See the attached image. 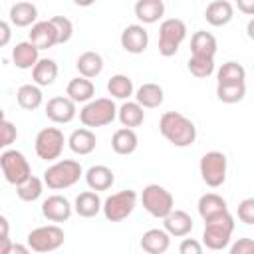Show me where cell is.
Instances as JSON below:
<instances>
[{
    "label": "cell",
    "mask_w": 254,
    "mask_h": 254,
    "mask_svg": "<svg viewBox=\"0 0 254 254\" xmlns=\"http://www.w3.org/2000/svg\"><path fill=\"white\" fill-rule=\"evenodd\" d=\"M238 218L244 224H254V198H244L238 204Z\"/></svg>",
    "instance_id": "41"
},
{
    "label": "cell",
    "mask_w": 254,
    "mask_h": 254,
    "mask_svg": "<svg viewBox=\"0 0 254 254\" xmlns=\"http://www.w3.org/2000/svg\"><path fill=\"white\" fill-rule=\"evenodd\" d=\"M10 40H12V28L6 20H0V48L8 46Z\"/></svg>",
    "instance_id": "44"
},
{
    "label": "cell",
    "mask_w": 254,
    "mask_h": 254,
    "mask_svg": "<svg viewBox=\"0 0 254 254\" xmlns=\"http://www.w3.org/2000/svg\"><path fill=\"white\" fill-rule=\"evenodd\" d=\"M159 131L175 147H189L196 139L194 123L179 111H165L159 119Z\"/></svg>",
    "instance_id": "1"
},
{
    "label": "cell",
    "mask_w": 254,
    "mask_h": 254,
    "mask_svg": "<svg viewBox=\"0 0 254 254\" xmlns=\"http://www.w3.org/2000/svg\"><path fill=\"white\" fill-rule=\"evenodd\" d=\"M117 117V105L111 97H97L85 101V105L79 109V121L83 127H105L113 123Z\"/></svg>",
    "instance_id": "4"
},
{
    "label": "cell",
    "mask_w": 254,
    "mask_h": 254,
    "mask_svg": "<svg viewBox=\"0 0 254 254\" xmlns=\"http://www.w3.org/2000/svg\"><path fill=\"white\" fill-rule=\"evenodd\" d=\"M232 16H234V6L228 0H212L204 10V20L214 28L226 26L232 20Z\"/></svg>",
    "instance_id": "19"
},
{
    "label": "cell",
    "mask_w": 254,
    "mask_h": 254,
    "mask_svg": "<svg viewBox=\"0 0 254 254\" xmlns=\"http://www.w3.org/2000/svg\"><path fill=\"white\" fill-rule=\"evenodd\" d=\"M137 206V192L131 189L119 190L109 194L103 202H101V210L105 214V218L109 222H121L125 220Z\"/></svg>",
    "instance_id": "8"
},
{
    "label": "cell",
    "mask_w": 254,
    "mask_h": 254,
    "mask_svg": "<svg viewBox=\"0 0 254 254\" xmlns=\"http://www.w3.org/2000/svg\"><path fill=\"white\" fill-rule=\"evenodd\" d=\"M139 246L143 248V252L147 254H163L169 250L171 246V236L165 228H149L143 236Z\"/></svg>",
    "instance_id": "15"
},
{
    "label": "cell",
    "mask_w": 254,
    "mask_h": 254,
    "mask_svg": "<svg viewBox=\"0 0 254 254\" xmlns=\"http://www.w3.org/2000/svg\"><path fill=\"white\" fill-rule=\"evenodd\" d=\"M226 169H228V161H226V155L220 151H208L200 157V163H198L200 179L210 189H218L224 185Z\"/></svg>",
    "instance_id": "7"
},
{
    "label": "cell",
    "mask_w": 254,
    "mask_h": 254,
    "mask_svg": "<svg viewBox=\"0 0 254 254\" xmlns=\"http://www.w3.org/2000/svg\"><path fill=\"white\" fill-rule=\"evenodd\" d=\"M133 12L141 24H155L165 16V2L163 0H137Z\"/></svg>",
    "instance_id": "20"
},
{
    "label": "cell",
    "mask_w": 254,
    "mask_h": 254,
    "mask_svg": "<svg viewBox=\"0 0 254 254\" xmlns=\"http://www.w3.org/2000/svg\"><path fill=\"white\" fill-rule=\"evenodd\" d=\"M196 208H198L200 218H202V220H208V218H214V216L226 212V210H228V204H226V200H224L220 194H216V192H206V194H202V196L198 198Z\"/></svg>",
    "instance_id": "28"
},
{
    "label": "cell",
    "mask_w": 254,
    "mask_h": 254,
    "mask_svg": "<svg viewBox=\"0 0 254 254\" xmlns=\"http://www.w3.org/2000/svg\"><path fill=\"white\" fill-rule=\"evenodd\" d=\"M75 69L79 71V75L93 79L103 71V58L97 52H83L79 54V58L75 60Z\"/></svg>",
    "instance_id": "29"
},
{
    "label": "cell",
    "mask_w": 254,
    "mask_h": 254,
    "mask_svg": "<svg viewBox=\"0 0 254 254\" xmlns=\"http://www.w3.org/2000/svg\"><path fill=\"white\" fill-rule=\"evenodd\" d=\"M101 198L97 194V190H83L75 196L73 202V210L75 214H79L81 218H93L101 212Z\"/></svg>",
    "instance_id": "23"
},
{
    "label": "cell",
    "mask_w": 254,
    "mask_h": 254,
    "mask_svg": "<svg viewBox=\"0 0 254 254\" xmlns=\"http://www.w3.org/2000/svg\"><path fill=\"white\" fill-rule=\"evenodd\" d=\"M73 212V204L62 194H50L42 202V216L50 222H65Z\"/></svg>",
    "instance_id": "13"
},
{
    "label": "cell",
    "mask_w": 254,
    "mask_h": 254,
    "mask_svg": "<svg viewBox=\"0 0 254 254\" xmlns=\"http://www.w3.org/2000/svg\"><path fill=\"white\" fill-rule=\"evenodd\" d=\"M12 244L8 236H0V254H12Z\"/></svg>",
    "instance_id": "46"
},
{
    "label": "cell",
    "mask_w": 254,
    "mask_h": 254,
    "mask_svg": "<svg viewBox=\"0 0 254 254\" xmlns=\"http://www.w3.org/2000/svg\"><path fill=\"white\" fill-rule=\"evenodd\" d=\"M58 77V64L52 58H40L36 62V65L32 67V79L36 85L46 87L52 85Z\"/></svg>",
    "instance_id": "30"
},
{
    "label": "cell",
    "mask_w": 254,
    "mask_h": 254,
    "mask_svg": "<svg viewBox=\"0 0 254 254\" xmlns=\"http://www.w3.org/2000/svg\"><path fill=\"white\" fill-rule=\"evenodd\" d=\"M42 192H44V181L38 179V177H34V175H30L26 181H22L20 185H16V194L24 202L38 200L42 196Z\"/></svg>",
    "instance_id": "35"
},
{
    "label": "cell",
    "mask_w": 254,
    "mask_h": 254,
    "mask_svg": "<svg viewBox=\"0 0 254 254\" xmlns=\"http://www.w3.org/2000/svg\"><path fill=\"white\" fill-rule=\"evenodd\" d=\"M44 113L50 121H54L58 125H64V123H69L75 117L77 109H75V103L67 95H56V97L48 99Z\"/></svg>",
    "instance_id": "12"
},
{
    "label": "cell",
    "mask_w": 254,
    "mask_h": 254,
    "mask_svg": "<svg viewBox=\"0 0 254 254\" xmlns=\"http://www.w3.org/2000/svg\"><path fill=\"white\" fill-rule=\"evenodd\" d=\"M137 145H139V139L131 127H121L111 137V149L117 155H131V153H135Z\"/></svg>",
    "instance_id": "31"
},
{
    "label": "cell",
    "mask_w": 254,
    "mask_h": 254,
    "mask_svg": "<svg viewBox=\"0 0 254 254\" xmlns=\"http://www.w3.org/2000/svg\"><path fill=\"white\" fill-rule=\"evenodd\" d=\"M121 48L129 54H143L149 46V34L143 24H131L121 32Z\"/></svg>",
    "instance_id": "14"
},
{
    "label": "cell",
    "mask_w": 254,
    "mask_h": 254,
    "mask_svg": "<svg viewBox=\"0 0 254 254\" xmlns=\"http://www.w3.org/2000/svg\"><path fill=\"white\" fill-rule=\"evenodd\" d=\"M218 81H244L246 79V69L238 62H226L218 69Z\"/></svg>",
    "instance_id": "38"
},
{
    "label": "cell",
    "mask_w": 254,
    "mask_h": 254,
    "mask_svg": "<svg viewBox=\"0 0 254 254\" xmlns=\"http://www.w3.org/2000/svg\"><path fill=\"white\" fill-rule=\"evenodd\" d=\"M65 145V137L58 127H44L38 131L36 141H34V149L36 155L42 161H56L60 159L62 151Z\"/></svg>",
    "instance_id": "11"
},
{
    "label": "cell",
    "mask_w": 254,
    "mask_h": 254,
    "mask_svg": "<svg viewBox=\"0 0 254 254\" xmlns=\"http://www.w3.org/2000/svg\"><path fill=\"white\" fill-rule=\"evenodd\" d=\"M107 91H109V95L115 97V99H129L135 89H133V81H131L129 75H125V73H115V75H111L109 81H107Z\"/></svg>",
    "instance_id": "36"
},
{
    "label": "cell",
    "mask_w": 254,
    "mask_h": 254,
    "mask_svg": "<svg viewBox=\"0 0 254 254\" xmlns=\"http://www.w3.org/2000/svg\"><path fill=\"white\" fill-rule=\"evenodd\" d=\"M75 6H81V8H87V6H93L95 0H73Z\"/></svg>",
    "instance_id": "48"
},
{
    "label": "cell",
    "mask_w": 254,
    "mask_h": 254,
    "mask_svg": "<svg viewBox=\"0 0 254 254\" xmlns=\"http://www.w3.org/2000/svg\"><path fill=\"white\" fill-rule=\"evenodd\" d=\"M190 75L198 77V79H206L212 75L214 71V58H202V56H190L189 64H187Z\"/></svg>",
    "instance_id": "37"
},
{
    "label": "cell",
    "mask_w": 254,
    "mask_h": 254,
    "mask_svg": "<svg viewBox=\"0 0 254 254\" xmlns=\"http://www.w3.org/2000/svg\"><path fill=\"white\" fill-rule=\"evenodd\" d=\"M65 240V234L64 230L58 226V224H46V226H38L34 230L28 232L26 236V242L30 246L32 252H54L58 250Z\"/></svg>",
    "instance_id": "9"
},
{
    "label": "cell",
    "mask_w": 254,
    "mask_h": 254,
    "mask_svg": "<svg viewBox=\"0 0 254 254\" xmlns=\"http://www.w3.org/2000/svg\"><path fill=\"white\" fill-rule=\"evenodd\" d=\"M0 169H2L4 179L10 185H14V187L20 185L22 181H26L32 175L28 159L24 157L22 151H16V149H4L2 151V155H0Z\"/></svg>",
    "instance_id": "10"
},
{
    "label": "cell",
    "mask_w": 254,
    "mask_h": 254,
    "mask_svg": "<svg viewBox=\"0 0 254 254\" xmlns=\"http://www.w3.org/2000/svg\"><path fill=\"white\" fill-rule=\"evenodd\" d=\"M16 137H18L16 125L10 123V121H6V119H2V121H0V151L8 149V147L16 141Z\"/></svg>",
    "instance_id": "40"
},
{
    "label": "cell",
    "mask_w": 254,
    "mask_h": 254,
    "mask_svg": "<svg viewBox=\"0 0 254 254\" xmlns=\"http://www.w3.org/2000/svg\"><path fill=\"white\" fill-rule=\"evenodd\" d=\"M163 226H165V230L169 232V236L183 238V236H187V234L192 230V218H190L189 212L173 208V210L163 218Z\"/></svg>",
    "instance_id": "17"
},
{
    "label": "cell",
    "mask_w": 254,
    "mask_h": 254,
    "mask_svg": "<svg viewBox=\"0 0 254 254\" xmlns=\"http://www.w3.org/2000/svg\"><path fill=\"white\" fill-rule=\"evenodd\" d=\"M83 175V169L79 165V161L73 159H56L54 165H50L44 171V185L52 190H64L73 187Z\"/></svg>",
    "instance_id": "2"
},
{
    "label": "cell",
    "mask_w": 254,
    "mask_h": 254,
    "mask_svg": "<svg viewBox=\"0 0 254 254\" xmlns=\"http://www.w3.org/2000/svg\"><path fill=\"white\" fill-rule=\"evenodd\" d=\"M0 236H10V222L4 214H0Z\"/></svg>",
    "instance_id": "47"
},
{
    "label": "cell",
    "mask_w": 254,
    "mask_h": 254,
    "mask_svg": "<svg viewBox=\"0 0 254 254\" xmlns=\"http://www.w3.org/2000/svg\"><path fill=\"white\" fill-rule=\"evenodd\" d=\"M117 119L123 127H139L145 121V111L137 101H125L119 109H117Z\"/></svg>",
    "instance_id": "34"
},
{
    "label": "cell",
    "mask_w": 254,
    "mask_h": 254,
    "mask_svg": "<svg viewBox=\"0 0 254 254\" xmlns=\"http://www.w3.org/2000/svg\"><path fill=\"white\" fill-rule=\"evenodd\" d=\"M141 202H143V208H145L151 216H155V218H165V216L175 208V198H173V194H171L165 187H161V185H157V183H151V185H147V187L143 189V192H141Z\"/></svg>",
    "instance_id": "6"
},
{
    "label": "cell",
    "mask_w": 254,
    "mask_h": 254,
    "mask_svg": "<svg viewBox=\"0 0 254 254\" xmlns=\"http://www.w3.org/2000/svg\"><path fill=\"white\" fill-rule=\"evenodd\" d=\"M254 252V240L252 238H238L230 246V254H252Z\"/></svg>",
    "instance_id": "42"
},
{
    "label": "cell",
    "mask_w": 254,
    "mask_h": 254,
    "mask_svg": "<svg viewBox=\"0 0 254 254\" xmlns=\"http://www.w3.org/2000/svg\"><path fill=\"white\" fill-rule=\"evenodd\" d=\"M65 95L73 101V103H85L89 99H93L95 95V85L91 79L79 75V77H73L69 79L67 87H65Z\"/></svg>",
    "instance_id": "26"
},
{
    "label": "cell",
    "mask_w": 254,
    "mask_h": 254,
    "mask_svg": "<svg viewBox=\"0 0 254 254\" xmlns=\"http://www.w3.org/2000/svg\"><path fill=\"white\" fill-rule=\"evenodd\" d=\"M65 143L75 155H89V153L95 151L97 139H95V133L89 127H81V129L71 131V135L65 139Z\"/></svg>",
    "instance_id": "18"
},
{
    "label": "cell",
    "mask_w": 254,
    "mask_h": 254,
    "mask_svg": "<svg viewBox=\"0 0 254 254\" xmlns=\"http://www.w3.org/2000/svg\"><path fill=\"white\" fill-rule=\"evenodd\" d=\"M8 16H10L12 26H16V28H28V26H32L38 20V8L32 2L20 0V2H16V4L10 6Z\"/></svg>",
    "instance_id": "24"
},
{
    "label": "cell",
    "mask_w": 254,
    "mask_h": 254,
    "mask_svg": "<svg viewBox=\"0 0 254 254\" xmlns=\"http://www.w3.org/2000/svg\"><path fill=\"white\" fill-rule=\"evenodd\" d=\"M216 38L206 30H196L190 36V54L202 56V58H214L216 56Z\"/></svg>",
    "instance_id": "25"
},
{
    "label": "cell",
    "mask_w": 254,
    "mask_h": 254,
    "mask_svg": "<svg viewBox=\"0 0 254 254\" xmlns=\"http://www.w3.org/2000/svg\"><path fill=\"white\" fill-rule=\"evenodd\" d=\"M85 183L91 190H107L115 183V175L105 165H91L85 173Z\"/></svg>",
    "instance_id": "22"
},
{
    "label": "cell",
    "mask_w": 254,
    "mask_h": 254,
    "mask_svg": "<svg viewBox=\"0 0 254 254\" xmlns=\"http://www.w3.org/2000/svg\"><path fill=\"white\" fill-rule=\"evenodd\" d=\"M38 60H40V50L30 40L20 42L12 48V64L18 69H32Z\"/></svg>",
    "instance_id": "21"
},
{
    "label": "cell",
    "mask_w": 254,
    "mask_h": 254,
    "mask_svg": "<svg viewBox=\"0 0 254 254\" xmlns=\"http://www.w3.org/2000/svg\"><path fill=\"white\" fill-rule=\"evenodd\" d=\"M187 38V24L181 18H167L159 26V54L171 58L179 52L181 44Z\"/></svg>",
    "instance_id": "5"
},
{
    "label": "cell",
    "mask_w": 254,
    "mask_h": 254,
    "mask_svg": "<svg viewBox=\"0 0 254 254\" xmlns=\"http://www.w3.org/2000/svg\"><path fill=\"white\" fill-rule=\"evenodd\" d=\"M30 42L38 48V50H48L54 48L58 44V34L56 28L52 26L50 20H42V22H34L32 30H30Z\"/></svg>",
    "instance_id": "16"
},
{
    "label": "cell",
    "mask_w": 254,
    "mask_h": 254,
    "mask_svg": "<svg viewBox=\"0 0 254 254\" xmlns=\"http://www.w3.org/2000/svg\"><path fill=\"white\" fill-rule=\"evenodd\" d=\"M236 6L246 16H252L254 14V0H236Z\"/></svg>",
    "instance_id": "45"
},
{
    "label": "cell",
    "mask_w": 254,
    "mask_h": 254,
    "mask_svg": "<svg viewBox=\"0 0 254 254\" xmlns=\"http://www.w3.org/2000/svg\"><path fill=\"white\" fill-rule=\"evenodd\" d=\"M16 101H18V105H20L22 109L34 111V109H38V107L42 105L44 93H42L40 85H36V83H24V85H20L18 91H16Z\"/></svg>",
    "instance_id": "32"
},
{
    "label": "cell",
    "mask_w": 254,
    "mask_h": 254,
    "mask_svg": "<svg viewBox=\"0 0 254 254\" xmlns=\"http://www.w3.org/2000/svg\"><path fill=\"white\" fill-rule=\"evenodd\" d=\"M165 99V93H163V87L159 83H153V81H147L143 83L141 87H137L135 91V101L143 107V109H155L163 103Z\"/></svg>",
    "instance_id": "27"
},
{
    "label": "cell",
    "mask_w": 254,
    "mask_h": 254,
    "mask_svg": "<svg viewBox=\"0 0 254 254\" xmlns=\"http://www.w3.org/2000/svg\"><path fill=\"white\" fill-rule=\"evenodd\" d=\"M246 95V81H218L216 97L222 103H238Z\"/></svg>",
    "instance_id": "33"
},
{
    "label": "cell",
    "mask_w": 254,
    "mask_h": 254,
    "mask_svg": "<svg viewBox=\"0 0 254 254\" xmlns=\"http://www.w3.org/2000/svg\"><path fill=\"white\" fill-rule=\"evenodd\" d=\"M2 119H4V109L0 107V121H2Z\"/></svg>",
    "instance_id": "49"
},
{
    "label": "cell",
    "mask_w": 254,
    "mask_h": 254,
    "mask_svg": "<svg viewBox=\"0 0 254 254\" xmlns=\"http://www.w3.org/2000/svg\"><path fill=\"white\" fill-rule=\"evenodd\" d=\"M181 254H200L202 252V244L194 238H183L181 246H179Z\"/></svg>",
    "instance_id": "43"
},
{
    "label": "cell",
    "mask_w": 254,
    "mask_h": 254,
    "mask_svg": "<svg viewBox=\"0 0 254 254\" xmlns=\"http://www.w3.org/2000/svg\"><path fill=\"white\" fill-rule=\"evenodd\" d=\"M50 22L56 28L58 44H65V42L71 40V36H73V24H71L69 18H65V16H54V18H50Z\"/></svg>",
    "instance_id": "39"
},
{
    "label": "cell",
    "mask_w": 254,
    "mask_h": 254,
    "mask_svg": "<svg viewBox=\"0 0 254 254\" xmlns=\"http://www.w3.org/2000/svg\"><path fill=\"white\" fill-rule=\"evenodd\" d=\"M232 232H234V216L226 210L214 218L204 220L202 244L208 250H224L230 244Z\"/></svg>",
    "instance_id": "3"
}]
</instances>
